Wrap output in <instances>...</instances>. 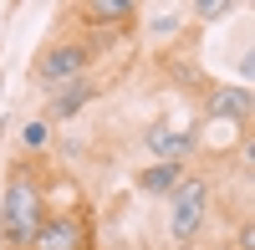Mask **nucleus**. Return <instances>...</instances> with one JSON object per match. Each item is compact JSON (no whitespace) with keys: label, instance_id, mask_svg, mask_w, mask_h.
Returning <instances> with one entry per match:
<instances>
[{"label":"nucleus","instance_id":"obj_4","mask_svg":"<svg viewBox=\"0 0 255 250\" xmlns=\"http://www.w3.org/2000/svg\"><path fill=\"white\" fill-rule=\"evenodd\" d=\"M138 143H143L148 158H179V163H194L199 148H204V123H199V118L163 113V118H153V123L138 133Z\"/></svg>","mask_w":255,"mask_h":250},{"label":"nucleus","instance_id":"obj_11","mask_svg":"<svg viewBox=\"0 0 255 250\" xmlns=\"http://www.w3.org/2000/svg\"><path fill=\"white\" fill-rule=\"evenodd\" d=\"M51 143H56V128H51L46 118H26V123L15 128V148H20V153H31V158H41Z\"/></svg>","mask_w":255,"mask_h":250},{"label":"nucleus","instance_id":"obj_6","mask_svg":"<svg viewBox=\"0 0 255 250\" xmlns=\"http://www.w3.org/2000/svg\"><path fill=\"white\" fill-rule=\"evenodd\" d=\"M250 118H255L250 82H204L199 87V123H230V128L250 133Z\"/></svg>","mask_w":255,"mask_h":250},{"label":"nucleus","instance_id":"obj_10","mask_svg":"<svg viewBox=\"0 0 255 250\" xmlns=\"http://www.w3.org/2000/svg\"><path fill=\"white\" fill-rule=\"evenodd\" d=\"M184 169H189V163H179V158H153L148 169H138V174H133V189H138V194H148V199H163V194L184 179Z\"/></svg>","mask_w":255,"mask_h":250},{"label":"nucleus","instance_id":"obj_5","mask_svg":"<svg viewBox=\"0 0 255 250\" xmlns=\"http://www.w3.org/2000/svg\"><path fill=\"white\" fill-rule=\"evenodd\" d=\"M31 250H97V230L87 204H67V210H46Z\"/></svg>","mask_w":255,"mask_h":250},{"label":"nucleus","instance_id":"obj_12","mask_svg":"<svg viewBox=\"0 0 255 250\" xmlns=\"http://www.w3.org/2000/svg\"><path fill=\"white\" fill-rule=\"evenodd\" d=\"M245 5V0H184V15L189 26H220V20H230Z\"/></svg>","mask_w":255,"mask_h":250},{"label":"nucleus","instance_id":"obj_7","mask_svg":"<svg viewBox=\"0 0 255 250\" xmlns=\"http://www.w3.org/2000/svg\"><path fill=\"white\" fill-rule=\"evenodd\" d=\"M97 92H102V82H97L92 72L67 77L61 87H51V92H46V113H41V118H46L51 128H61V123H72L82 108H87V102H97Z\"/></svg>","mask_w":255,"mask_h":250},{"label":"nucleus","instance_id":"obj_8","mask_svg":"<svg viewBox=\"0 0 255 250\" xmlns=\"http://www.w3.org/2000/svg\"><path fill=\"white\" fill-rule=\"evenodd\" d=\"M148 0H67V15L77 20V26H133V20L143 15Z\"/></svg>","mask_w":255,"mask_h":250},{"label":"nucleus","instance_id":"obj_3","mask_svg":"<svg viewBox=\"0 0 255 250\" xmlns=\"http://www.w3.org/2000/svg\"><path fill=\"white\" fill-rule=\"evenodd\" d=\"M92 46H87V36H51V41H41L36 56H31V87L36 92H51L61 87L67 77H82V72H92Z\"/></svg>","mask_w":255,"mask_h":250},{"label":"nucleus","instance_id":"obj_1","mask_svg":"<svg viewBox=\"0 0 255 250\" xmlns=\"http://www.w3.org/2000/svg\"><path fill=\"white\" fill-rule=\"evenodd\" d=\"M31 153H20L5 174V189H0V250H31L41 220L51 210V189L41 184Z\"/></svg>","mask_w":255,"mask_h":250},{"label":"nucleus","instance_id":"obj_9","mask_svg":"<svg viewBox=\"0 0 255 250\" xmlns=\"http://www.w3.org/2000/svg\"><path fill=\"white\" fill-rule=\"evenodd\" d=\"M143 36H148V46H179V41L189 36V15H184V0L143 5Z\"/></svg>","mask_w":255,"mask_h":250},{"label":"nucleus","instance_id":"obj_2","mask_svg":"<svg viewBox=\"0 0 255 250\" xmlns=\"http://www.w3.org/2000/svg\"><path fill=\"white\" fill-rule=\"evenodd\" d=\"M209 210H215V179L209 174H194L184 169V179L163 194V235L174 240L179 250L194 245L199 230L209 225Z\"/></svg>","mask_w":255,"mask_h":250}]
</instances>
